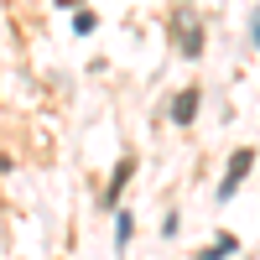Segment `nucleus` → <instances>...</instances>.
Segmentation results:
<instances>
[{
	"instance_id": "7ed1b4c3",
	"label": "nucleus",
	"mask_w": 260,
	"mask_h": 260,
	"mask_svg": "<svg viewBox=\"0 0 260 260\" xmlns=\"http://www.w3.org/2000/svg\"><path fill=\"white\" fill-rule=\"evenodd\" d=\"M234 250H240V240H234V234H219V240H213L198 260H224V255H234Z\"/></svg>"
},
{
	"instance_id": "0eeeda50",
	"label": "nucleus",
	"mask_w": 260,
	"mask_h": 260,
	"mask_svg": "<svg viewBox=\"0 0 260 260\" xmlns=\"http://www.w3.org/2000/svg\"><path fill=\"white\" fill-rule=\"evenodd\" d=\"M62 6H73V0H62Z\"/></svg>"
},
{
	"instance_id": "f257e3e1",
	"label": "nucleus",
	"mask_w": 260,
	"mask_h": 260,
	"mask_svg": "<svg viewBox=\"0 0 260 260\" xmlns=\"http://www.w3.org/2000/svg\"><path fill=\"white\" fill-rule=\"evenodd\" d=\"M250 161H255V151H234V156H229V172H224V182H219V203H229V198H234V187L245 182Z\"/></svg>"
},
{
	"instance_id": "20e7f679",
	"label": "nucleus",
	"mask_w": 260,
	"mask_h": 260,
	"mask_svg": "<svg viewBox=\"0 0 260 260\" xmlns=\"http://www.w3.org/2000/svg\"><path fill=\"white\" fill-rule=\"evenodd\" d=\"M192 110H198V94L187 89V94H177V104H172V120H177V125H187V120H192Z\"/></svg>"
},
{
	"instance_id": "39448f33",
	"label": "nucleus",
	"mask_w": 260,
	"mask_h": 260,
	"mask_svg": "<svg viewBox=\"0 0 260 260\" xmlns=\"http://www.w3.org/2000/svg\"><path fill=\"white\" fill-rule=\"evenodd\" d=\"M115 245H120V250L130 245V213H120V219H115Z\"/></svg>"
},
{
	"instance_id": "423d86ee",
	"label": "nucleus",
	"mask_w": 260,
	"mask_h": 260,
	"mask_svg": "<svg viewBox=\"0 0 260 260\" xmlns=\"http://www.w3.org/2000/svg\"><path fill=\"white\" fill-rule=\"evenodd\" d=\"M255 37H260V16H255Z\"/></svg>"
},
{
	"instance_id": "f03ea898",
	"label": "nucleus",
	"mask_w": 260,
	"mask_h": 260,
	"mask_svg": "<svg viewBox=\"0 0 260 260\" xmlns=\"http://www.w3.org/2000/svg\"><path fill=\"white\" fill-rule=\"evenodd\" d=\"M177 47H182V57H198V47H203V26H192L187 11L177 16Z\"/></svg>"
}]
</instances>
